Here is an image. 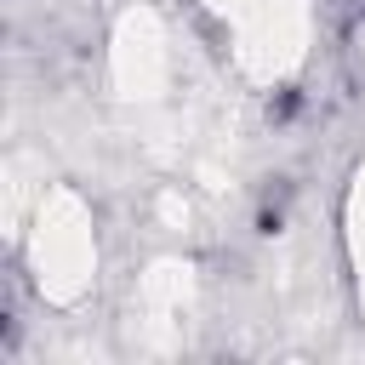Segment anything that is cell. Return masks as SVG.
I'll list each match as a JSON object with an SVG mask.
<instances>
[{"label":"cell","instance_id":"cell-1","mask_svg":"<svg viewBox=\"0 0 365 365\" xmlns=\"http://www.w3.org/2000/svg\"><path fill=\"white\" fill-rule=\"evenodd\" d=\"M291 114H297V91H285V97L274 103V120H291Z\"/></svg>","mask_w":365,"mask_h":365}]
</instances>
